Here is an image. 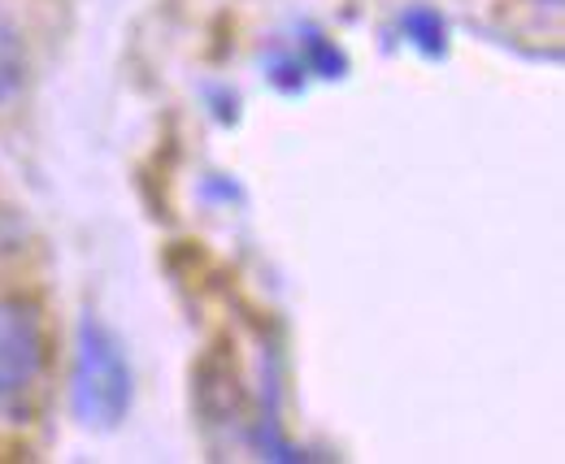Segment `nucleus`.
Here are the masks:
<instances>
[{
    "label": "nucleus",
    "instance_id": "obj_1",
    "mask_svg": "<svg viewBox=\"0 0 565 464\" xmlns=\"http://www.w3.org/2000/svg\"><path fill=\"white\" fill-rule=\"evenodd\" d=\"M131 365L118 334L96 317H83L74 334L71 412L87 430H114L131 412Z\"/></svg>",
    "mask_w": 565,
    "mask_h": 464
},
{
    "label": "nucleus",
    "instance_id": "obj_2",
    "mask_svg": "<svg viewBox=\"0 0 565 464\" xmlns=\"http://www.w3.org/2000/svg\"><path fill=\"white\" fill-rule=\"evenodd\" d=\"M49 343L35 304L0 300V408H18L44 378Z\"/></svg>",
    "mask_w": 565,
    "mask_h": 464
},
{
    "label": "nucleus",
    "instance_id": "obj_3",
    "mask_svg": "<svg viewBox=\"0 0 565 464\" xmlns=\"http://www.w3.org/2000/svg\"><path fill=\"white\" fill-rule=\"evenodd\" d=\"M401 35L423 53V57H444L448 53V22L430 4H409L401 13Z\"/></svg>",
    "mask_w": 565,
    "mask_h": 464
},
{
    "label": "nucleus",
    "instance_id": "obj_4",
    "mask_svg": "<svg viewBox=\"0 0 565 464\" xmlns=\"http://www.w3.org/2000/svg\"><path fill=\"white\" fill-rule=\"evenodd\" d=\"M22 78H26V48L13 18L0 9V105L22 91Z\"/></svg>",
    "mask_w": 565,
    "mask_h": 464
},
{
    "label": "nucleus",
    "instance_id": "obj_5",
    "mask_svg": "<svg viewBox=\"0 0 565 464\" xmlns=\"http://www.w3.org/2000/svg\"><path fill=\"white\" fill-rule=\"evenodd\" d=\"M300 62L309 66V74H318V78H344L349 74V57L322 35V31H313V26H305V40H300Z\"/></svg>",
    "mask_w": 565,
    "mask_h": 464
},
{
    "label": "nucleus",
    "instance_id": "obj_6",
    "mask_svg": "<svg viewBox=\"0 0 565 464\" xmlns=\"http://www.w3.org/2000/svg\"><path fill=\"white\" fill-rule=\"evenodd\" d=\"M266 74L279 83L282 91H300L309 66L300 62V53H270V57H266Z\"/></svg>",
    "mask_w": 565,
    "mask_h": 464
}]
</instances>
